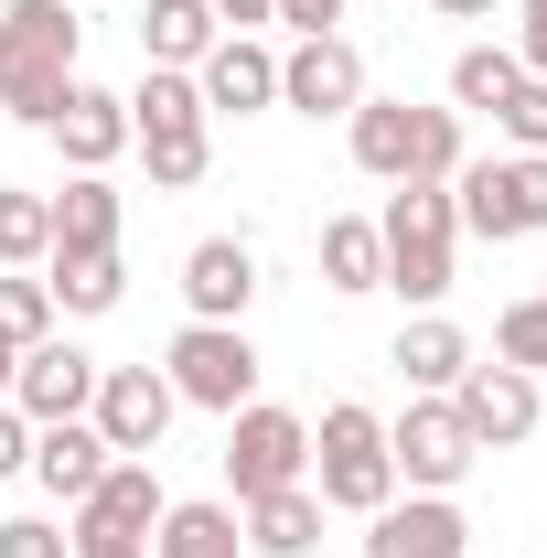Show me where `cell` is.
Listing matches in <instances>:
<instances>
[{"instance_id":"cell-14","label":"cell","mask_w":547,"mask_h":558,"mask_svg":"<svg viewBox=\"0 0 547 558\" xmlns=\"http://www.w3.org/2000/svg\"><path fill=\"white\" fill-rule=\"evenodd\" d=\"M86 398H97V354L65 344V333H44V344H22V376H11V409L33 418H86Z\"/></svg>"},{"instance_id":"cell-2","label":"cell","mask_w":547,"mask_h":558,"mask_svg":"<svg viewBox=\"0 0 547 558\" xmlns=\"http://www.w3.org/2000/svg\"><path fill=\"white\" fill-rule=\"evenodd\" d=\"M75 44H86V22H75L65 0H11V11H0V108H11L22 130H44V119L65 108Z\"/></svg>"},{"instance_id":"cell-23","label":"cell","mask_w":547,"mask_h":558,"mask_svg":"<svg viewBox=\"0 0 547 558\" xmlns=\"http://www.w3.org/2000/svg\"><path fill=\"white\" fill-rule=\"evenodd\" d=\"M97 247H119V183L108 172H75L54 194V258H97Z\"/></svg>"},{"instance_id":"cell-15","label":"cell","mask_w":547,"mask_h":558,"mask_svg":"<svg viewBox=\"0 0 547 558\" xmlns=\"http://www.w3.org/2000/svg\"><path fill=\"white\" fill-rule=\"evenodd\" d=\"M44 140L65 150V172H108V161L130 150V97H108V86H86V75H75L65 108L44 119Z\"/></svg>"},{"instance_id":"cell-38","label":"cell","mask_w":547,"mask_h":558,"mask_svg":"<svg viewBox=\"0 0 547 558\" xmlns=\"http://www.w3.org/2000/svg\"><path fill=\"white\" fill-rule=\"evenodd\" d=\"M226 33H258V22H279V0H205Z\"/></svg>"},{"instance_id":"cell-13","label":"cell","mask_w":547,"mask_h":558,"mask_svg":"<svg viewBox=\"0 0 547 558\" xmlns=\"http://www.w3.org/2000/svg\"><path fill=\"white\" fill-rule=\"evenodd\" d=\"M194 97H205V119H258L279 108V54L258 33H215V54L194 65Z\"/></svg>"},{"instance_id":"cell-37","label":"cell","mask_w":547,"mask_h":558,"mask_svg":"<svg viewBox=\"0 0 547 558\" xmlns=\"http://www.w3.org/2000/svg\"><path fill=\"white\" fill-rule=\"evenodd\" d=\"M279 22H290V44H301V33H333L343 0H279Z\"/></svg>"},{"instance_id":"cell-1","label":"cell","mask_w":547,"mask_h":558,"mask_svg":"<svg viewBox=\"0 0 547 558\" xmlns=\"http://www.w3.org/2000/svg\"><path fill=\"white\" fill-rule=\"evenodd\" d=\"M343 140H354V172H376V183H451L473 161L462 150V108H409V97H376V86L343 119Z\"/></svg>"},{"instance_id":"cell-20","label":"cell","mask_w":547,"mask_h":558,"mask_svg":"<svg viewBox=\"0 0 547 558\" xmlns=\"http://www.w3.org/2000/svg\"><path fill=\"white\" fill-rule=\"evenodd\" d=\"M161 505H172V494H161V473L119 451V462L97 473V494H86L75 515H86V526H119V537H150V526H161Z\"/></svg>"},{"instance_id":"cell-6","label":"cell","mask_w":547,"mask_h":558,"mask_svg":"<svg viewBox=\"0 0 547 558\" xmlns=\"http://www.w3.org/2000/svg\"><path fill=\"white\" fill-rule=\"evenodd\" d=\"M161 376H172V398H183V409L236 418L247 398H258V344H247V323H183L172 354H161Z\"/></svg>"},{"instance_id":"cell-27","label":"cell","mask_w":547,"mask_h":558,"mask_svg":"<svg viewBox=\"0 0 547 558\" xmlns=\"http://www.w3.org/2000/svg\"><path fill=\"white\" fill-rule=\"evenodd\" d=\"M515 86H526L515 44H462V54H451V108H483V119H494Z\"/></svg>"},{"instance_id":"cell-25","label":"cell","mask_w":547,"mask_h":558,"mask_svg":"<svg viewBox=\"0 0 547 558\" xmlns=\"http://www.w3.org/2000/svg\"><path fill=\"white\" fill-rule=\"evenodd\" d=\"M172 130H205V97H194L183 65H150L130 86V140H172Z\"/></svg>"},{"instance_id":"cell-22","label":"cell","mask_w":547,"mask_h":558,"mask_svg":"<svg viewBox=\"0 0 547 558\" xmlns=\"http://www.w3.org/2000/svg\"><path fill=\"white\" fill-rule=\"evenodd\" d=\"M215 33H226V22H215L205 0H139V65H205L215 54Z\"/></svg>"},{"instance_id":"cell-8","label":"cell","mask_w":547,"mask_h":558,"mask_svg":"<svg viewBox=\"0 0 547 558\" xmlns=\"http://www.w3.org/2000/svg\"><path fill=\"white\" fill-rule=\"evenodd\" d=\"M387 462H398V484H409V494H451L483 462V440L462 429L451 398H409V418H387Z\"/></svg>"},{"instance_id":"cell-17","label":"cell","mask_w":547,"mask_h":558,"mask_svg":"<svg viewBox=\"0 0 547 558\" xmlns=\"http://www.w3.org/2000/svg\"><path fill=\"white\" fill-rule=\"evenodd\" d=\"M108 462H119V451L97 440V418H44V429H33V484L54 494V505H86Z\"/></svg>"},{"instance_id":"cell-5","label":"cell","mask_w":547,"mask_h":558,"mask_svg":"<svg viewBox=\"0 0 547 558\" xmlns=\"http://www.w3.org/2000/svg\"><path fill=\"white\" fill-rule=\"evenodd\" d=\"M451 215L483 247H515V236H547V150H483L451 172Z\"/></svg>"},{"instance_id":"cell-10","label":"cell","mask_w":547,"mask_h":558,"mask_svg":"<svg viewBox=\"0 0 547 558\" xmlns=\"http://www.w3.org/2000/svg\"><path fill=\"white\" fill-rule=\"evenodd\" d=\"M279 108H301V119H354V108H365V54H354L343 33H301V44L279 54Z\"/></svg>"},{"instance_id":"cell-24","label":"cell","mask_w":547,"mask_h":558,"mask_svg":"<svg viewBox=\"0 0 547 558\" xmlns=\"http://www.w3.org/2000/svg\"><path fill=\"white\" fill-rule=\"evenodd\" d=\"M323 290H343V301L387 290V247H376V215H333V226H323Z\"/></svg>"},{"instance_id":"cell-31","label":"cell","mask_w":547,"mask_h":558,"mask_svg":"<svg viewBox=\"0 0 547 558\" xmlns=\"http://www.w3.org/2000/svg\"><path fill=\"white\" fill-rule=\"evenodd\" d=\"M494 354H505V365H526V376H547V290L505 301V323H494Z\"/></svg>"},{"instance_id":"cell-16","label":"cell","mask_w":547,"mask_h":558,"mask_svg":"<svg viewBox=\"0 0 547 558\" xmlns=\"http://www.w3.org/2000/svg\"><path fill=\"white\" fill-rule=\"evenodd\" d=\"M183 301H194V323H247V301H258V247H247V236H205V247L183 258Z\"/></svg>"},{"instance_id":"cell-35","label":"cell","mask_w":547,"mask_h":558,"mask_svg":"<svg viewBox=\"0 0 547 558\" xmlns=\"http://www.w3.org/2000/svg\"><path fill=\"white\" fill-rule=\"evenodd\" d=\"M11 473H33V418L0 398V484H11Z\"/></svg>"},{"instance_id":"cell-36","label":"cell","mask_w":547,"mask_h":558,"mask_svg":"<svg viewBox=\"0 0 547 558\" xmlns=\"http://www.w3.org/2000/svg\"><path fill=\"white\" fill-rule=\"evenodd\" d=\"M75 558H150V537H119V526H86L75 515Z\"/></svg>"},{"instance_id":"cell-4","label":"cell","mask_w":547,"mask_h":558,"mask_svg":"<svg viewBox=\"0 0 547 558\" xmlns=\"http://www.w3.org/2000/svg\"><path fill=\"white\" fill-rule=\"evenodd\" d=\"M312 494H323V515H376V505H398L387 418L365 409V398H333V409H323V429H312Z\"/></svg>"},{"instance_id":"cell-41","label":"cell","mask_w":547,"mask_h":558,"mask_svg":"<svg viewBox=\"0 0 547 558\" xmlns=\"http://www.w3.org/2000/svg\"><path fill=\"white\" fill-rule=\"evenodd\" d=\"M65 11H75V0H65Z\"/></svg>"},{"instance_id":"cell-7","label":"cell","mask_w":547,"mask_h":558,"mask_svg":"<svg viewBox=\"0 0 547 558\" xmlns=\"http://www.w3.org/2000/svg\"><path fill=\"white\" fill-rule=\"evenodd\" d=\"M226 484H236V505L247 494H279V484H312V418L247 398V409L226 418Z\"/></svg>"},{"instance_id":"cell-3","label":"cell","mask_w":547,"mask_h":558,"mask_svg":"<svg viewBox=\"0 0 547 558\" xmlns=\"http://www.w3.org/2000/svg\"><path fill=\"white\" fill-rule=\"evenodd\" d=\"M376 247H387V290L440 312L451 290V258H462V215H451V183H398L387 215H376Z\"/></svg>"},{"instance_id":"cell-26","label":"cell","mask_w":547,"mask_h":558,"mask_svg":"<svg viewBox=\"0 0 547 558\" xmlns=\"http://www.w3.org/2000/svg\"><path fill=\"white\" fill-rule=\"evenodd\" d=\"M44 290H54V312L97 323V312H119L130 269H119V247H97V258H44Z\"/></svg>"},{"instance_id":"cell-39","label":"cell","mask_w":547,"mask_h":558,"mask_svg":"<svg viewBox=\"0 0 547 558\" xmlns=\"http://www.w3.org/2000/svg\"><path fill=\"white\" fill-rule=\"evenodd\" d=\"M440 22H494V0H429Z\"/></svg>"},{"instance_id":"cell-28","label":"cell","mask_w":547,"mask_h":558,"mask_svg":"<svg viewBox=\"0 0 547 558\" xmlns=\"http://www.w3.org/2000/svg\"><path fill=\"white\" fill-rule=\"evenodd\" d=\"M54 258V194L0 183V269H44Z\"/></svg>"},{"instance_id":"cell-18","label":"cell","mask_w":547,"mask_h":558,"mask_svg":"<svg viewBox=\"0 0 547 558\" xmlns=\"http://www.w3.org/2000/svg\"><path fill=\"white\" fill-rule=\"evenodd\" d=\"M236 537H247V558H312L323 548V494L312 484L247 494V505H236Z\"/></svg>"},{"instance_id":"cell-30","label":"cell","mask_w":547,"mask_h":558,"mask_svg":"<svg viewBox=\"0 0 547 558\" xmlns=\"http://www.w3.org/2000/svg\"><path fill=\"white\" fill-rule=\"evenodd\" d=\"M139 161H150V183H161V194H194V183H205V161H215V140L205 130H172V140H130Z\"/></svg>"},{"instance_id":"cell-11","label":"cell","mask_w":547,"mask_h":558,"mask_svg":"<svg viewBox=\"0 0 547 558\" xmlns=\"http://www.w3.org/2000/svg\"><path fill=\"white\" fill-rule=\"evenodd\" d=\"M451 409H462V429H473L483 451H515V440L537 429L547 398H537V376H526V365H505V354H494V365H462Z\"/></svg>"},{"instance_id":"cell-12","label":"cell","mask_w":547,"mask_h":558,"mask_svg":"<svg viewBox=\"0 0 547 558\" xmlns=\"http://www.w3.org/2000/svg\"><path fill=\"white\" fill-rule=\"evenodd\" d=\"M365 558H473V515L451 494H398L365 515Z\"/></svg>"},{"instance_id":"cell-33","label":"cell","mask_w":547,"mask_h":558,"mask_svg":"<svg viewBox=\"0 0 547 558\" xmlns=\"http://www.w3.org/2000/svg\"><path fill=\"white\" fill-rule=\"evenodd\" d=\"M0 558H75V537L54 515H0Z\"/></svg>"},{"instance_id":"cell-21","label":"cell","mask_w":547,"mask_h":558,"mask_svg":"<svg viewBox=\"0 0 547 558\" xmlns=\"http://www.w3.org/2000/svg\"><path fill=\"white\" fill-rule=\"evenodd\" d=\"M150 558H247V537H236V505H215V494H183V505H161V526H150Z\"/></svg>"},{"instance_id":"cell-34","label":"cell","mask_w":547,"mask_h":558,"mask_svg":"<svg viewBox=\"0 0 547 558\" xmlns=\"http://www.w3.org/2000/svg\"><path fill=\"white\" fill-rule=\"evenodd\" d=\"M515 65L547 75V0H515Z\"/></svg>"},{"instance_id":"cell-29","label":"cell","mask_w":547,"mask_h":558,"mask_svg":"<svg viewBox=\"0 0 547 558\" xmlns=\"http://www.w3.org/2000/svg\"><path fill=\"white\" fill-rule=\"evenodd\" d=\"M65 312H54V290H44V269H0V333L11 344H44Z\"/></svg>"},{"instance_id":"cell-32","label":"cell","mask_w":547,"mask_h":558,"mask_svg":"<svg viewBox=\"0 0 547 558\" xmlns=\"http://www.w3.org/2000/svg\"><path fill=\"white\" fill-rule=\"evenodd\" d=\"M494 130L515 140V150H547V75H526V86L494 108Z\"/></svg>"},{"instance_id":"cell-9","label":"cell","mask_w":547,"mask_h":558,"mask_svg":"<svg viewBox=\"0 0 547 558\" xmlns=\"http://www.w3.org/2000/svg\"><path fill=\"white\" fill-rule=\"evenodd\" d=\"M86 418H97V440H108V451L150 462V451H161V429L183 418V398H172V376H161V365H97Z\"/></svg>"},{"instance_id":"cell-19","label":"cell","mask_w":547,"mask_h":558,"mask_svg":"<svg viewBox=\"0 0 547 558\" xmlns=\"http://www.w3.org/2000/svg\"><path fill=\"white\" fill-rule=\"evenodd\" d=\"M387 365L409 376V398H451V387H462V365H473V333H462V323H440V312H418Z\"/></svg>"},{"instance_id":"cell-40","label":"cell","mask_w":547,"mask_h":558,"mask_svg":"<svg viewBox=\"0 0 547 558\" xmlns=\"http://www.w3.org/2000/svg\"><path fill=\"white\" fill-rule=\"evenodd\" d=\"M11 376H22V344H11V333H0V398H11Z\"/></svg>"}]
</instances>
